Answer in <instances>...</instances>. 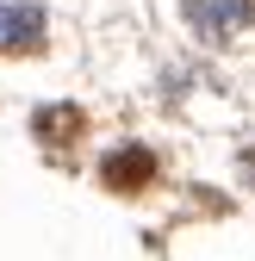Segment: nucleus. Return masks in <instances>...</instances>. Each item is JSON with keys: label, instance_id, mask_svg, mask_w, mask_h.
Returning a JSON list of instances; mask_svg holds the SVG:
<instances>
[{"label": "nucleus", "instance_id": "nucleus-3", "mask_svg": "<svg viewBox=\"0 0 255 261\" xmlns=\"http://www.w3.org/2000/svg\"><path fill=\"white\" fill-rule=\"evenodd\" d=\"M0 44L7 50H44V7L38 0H0Z\"/></svg>", "mask_w": 255, "mask_h": 261}, {"label": "nucleus", "instance_id": "nucleus-5", "mask_svg": "<svg viewBox=\"0 0 255 261\" xmlns=\"http://www.w3.org/2000/svg\"><path fill=\"white\" fill-rule=\"evenodd\" d=\"M243 180H255V149H249V155H243Z\"/></svg>", "mask_w": 255, "mask_h": 261}, {"label": "nucleus", "instance_id": "nucleus-4", "mask_svg": "<svg viewBox=\"0 0 255 261\" xmlns=\"http://www.w3.org/2000/svg\"><path fill=\"white\" fill-rule=\"evenodd\" d=\"M31 130H38L50 149H62V143H75L81 130H87V112L81 106H44L38 118H31Z\"/></svg>", "mask_w": 255, "mask_h": 261}, {"label": "nucleus", "instance_id": "nucleus-2", "mask_svg": "<svg viewBox=\"0 0 255 261\" xmlns=\"http://www.w3.org/2000/svg\"><path fill=\"white\" fill-rule=\"evenodd\" d=\"M100 180H106L112 193H143V187L156 180V155H149L143 143H124V149H112V155L100 162Z\"/></svg>", "mask_w": 255, "mask_h": 261}, {"label": "nucleus", "instance_id": "nucleus-1", "mask_svg": "<svg viewBox=\"0 0 255 261\" xmlns=\"http://www.w3.org/2000/svg\"><path fill=\"white\" fill-rule=\"evenodd\" d=\"M187 19H193L199 38L231 44V38H243V31L255 25V7L249 0H187Z\"/></svg>", "mask_w": 255, "mask_h": 261}]
</instances>
